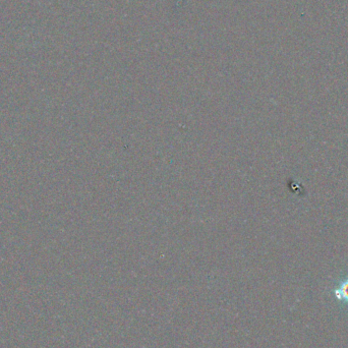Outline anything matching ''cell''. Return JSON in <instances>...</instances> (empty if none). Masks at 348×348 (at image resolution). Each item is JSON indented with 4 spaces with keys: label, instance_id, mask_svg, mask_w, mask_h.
I'll return each mask as SVG.
<instances>
[{
    "label": "cell",
    "instance_id": "cell-1",
    "mask_svg": "<svg viewBox=\"0 0 348 348\" xmlns=\"http://www.w3.org/2000/svg\"><path fill=\"white\" fill-rule=\"evenodd\" d=\"M333 293L340 302L348 306V275L339 280L333 289Z\"/></svg>",
    "mask_w": 348,
    "mask_h": 348
}]
</instances>
